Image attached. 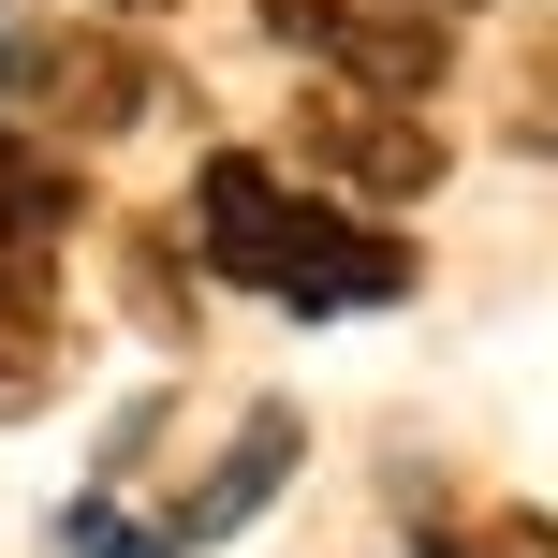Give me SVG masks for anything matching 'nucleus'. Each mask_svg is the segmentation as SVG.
<instances>
[{
  "label": "nucleus",
  "mask_w": 558,
  "mask_h": 558,
  "mask_svg": "<svg viewBox=\"0 0 558 558\" xmlns=\"http://www.w3.org/2000/svg\"><path fill=\"white\" fill-rule=\"evenodd\" d=\"M177 74L147 45H118V29H29V74H15V118H59V133H133V118H162Z\"/></svg>",
  "instance_id": "4"
},
{
  "label": "nucleus",
  "mask_w": 558,
  "mask_h": 558,
  "mask_svg": "<svg viewBox=\"0 0 558 558\" xmlns=\"http://www.w3.org/2000/svg\"><path fill=\"white\" fill-rule=\"evenodd\" d=\"M294 441H308V426L279 412V397H265V412H235V441H221V471H206L192 500L162 514V544H177V558H206V544H235V530H251V514L279 500V485H294Z\"/></svg>",
  "instance_id": "6"
},
{
  "label": "nucleus",
  "mask_w": 558,
  "mask_h": 558,
  "mask_svg": "<svg viewBox=\"0 0 558 558\" xmlns=\"http://www.w3.org/2000/svg\"><path fill=\"white\" fill-rule=\"evenodd\" d=\"M412 558H558V514H514V500L456 514L441 485H412Z\"/></svg>",
  "instance_id": "7"
},
{
  "label": "nucleus",
  "mask_w": 558,
  "mask_h": 558,
  "mask_svg": "<svg viewBox=\"0 0 558 558\" xmlns=\"http://www.w3.org/2000/svg\"><path fill=\"white\" fill-rule=\"evenodd\" d=\"M412 15H456V0H412Z\"/></svg>",
  "instance_id": "12"
},
{
  "label": "nucleus",
  "mask_w": 558,
  "mask_h": 558,
  "mask_svg": "<svg viewBox=\"0 0 558 558\" xmlns=\"http://www.w3.org/2000/svg\"><path fill=\"white\" fill-rule=\"evenodd\" d=\"M294 162H324L338 192H367V206H412L426 177H441V133H426L412 104H367V88H324V104H294Z\"/></svg>",
  "instance_id": "5"
},
{
  "label": "nucleus",
  "mask_w": 558,
  "mask_h": 558,
  "mask_svg": "<svg viewBox=\"0 0 558 558\" xmlns=\"http://www.w3.org/2000/svg\"><path fill=\"white\" fill-rule=\"evenodd\" d=\"M59 558H177V544H162V514H133L118 485H88V500L59 514Z\"/></svg>",
  "instance_id": "8"
},
{
  "label": "nucleus",
  "mask_w": 558,
  "mask_h": 558,
  "mask_svg": "<svg viewBox=\"0 0 558 558\" xmlns=\"http://www.w3.org/2000/svg\"><path fill=\"white\" fill-rule=\"evenodd\" d=\"M88 221V177L59 147L0 133V412H45L74 383V324H59V235Z\"/></svg>",
  "instance_id": "2"
},
{
  "label": "nucleus",
  "mask_w": 558,
  "mask_h": 558,
  "mask_svg": "<svg viewBox=\"0 0 558 558\" xmlns=\"http://www.w3.org/2000/svg\"><path fill=\"white\" fill-rule=\"evenodd\" d=\"M530 88H544V104H530V147H558V45L530 59Z\"/></svg>",
  "instance_id": "10"
},
{
  "label": "nucleus",
  "mask_w": 558,
  "mask_h": 558,
  "mask_svg": "<svg viewBox=\"0 0 558 558\" xmlns=\"http://www.w3.org/2000/svg\"><path fill=\"white\" fill-rule=\"evenodd\" d=\"M15 74H29V15L0 0V133H15Z\"/></svg>",
  "instance_id": "9"
},
{
  "label": "nucleus",
  "mask_w": 558,
  "mask_h": 558,
  "mask_svg": "<svg viewBox=\"0 0 558 558\" xmlns=\"http://www.w3.org/2000/svg\"><path fill=\"white\" fill-rule=\"evenodd\" d=\"M192 265L235 279V294H279L294 324H338V308H397L412 294V235H383L367 206H324L294 192L279 162L221 147L192 177Z\"/></svg>",
  "instance_id": "1"
},
{
  "label": "nucleus",
  "mask_w": 558,
  "mask_h": 558,
  "mask_svg": "<svg viewBox=\"0 0 558 558\" xmlns=\"http://www.w3.org/2000/svg\"><path fill=\"white\" fill-rule=\"evenodd\" d=\"M279 45H308L338 88H367V104H426V88L456 74L441 15H412V0H251Z\"/></svg>",
  "instance_id": "3"
},
{
  "label": "nucleus",
  "mask_w": 558,
  "mask_h": 558,
  "mask_svg": "<svg viewBox=\"0 0 558 558\" xmlns=\"http://www.w3.org/2000/svg\"><path fill=\"white\" fill-rule=\"evenodd\" d=\"M104 15H162V0H104Z\"/></svg>",
  "instance_id": "11"
}]
</instances>
